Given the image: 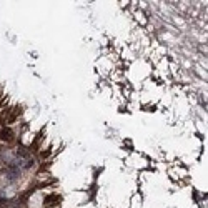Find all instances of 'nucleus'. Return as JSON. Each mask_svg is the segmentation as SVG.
I'll return each mask as SVG.
<instances>
[{"label": "nucleus", "instance_id": "f257e3e1", "mask_svg": "<svg viewBox=\"0 0 208 208\" xmlns=\"http://www.w3.org/2000/svg\"><path fill=\"white\" fill-rule=\"evenodd\" d=\"M45 132H47V128L43 127V128H40V132L37 133V137L33 138V141H32L30 145H28V153H35V151H38V148H40V145H42V140L45 138Z\"/></svg>", "mask_w": 208, "mask_h": 208}, {"label": "nucleus", "instance_id": "f03ea898", "mask_svg": "<svg viewBox=\"0 0 208 208\" xmlns=\"http://www.w3.org/2000/svg\"><path fill=\"white\" fill-rule=\"evenodd\" d=\"M43 207L45 208H53V207H58V203L62 202V197L58 195V193H50V195H47L45 197V200H43Z\"/></svg>", "mask_w": 208, "mask_h": 208}, {"label": "nucleus", "instance_id": "20e7f679", "mask_svg": "<svg viewBox=\"0 0 208 208\" xmlns=\"http://www.w3.org/2000/svg\"><path fill=\"white\" fill-rule=\"evenodd\" d=\"M50 153H52V146L47 148L45 151H40V153H38V158H40V160H45L47 156H50Z\"/></svg>", "mask_w": 208, "mask_h": 208}, {"label": "nucleus", "instance_id": "39448f33", "mask_svg": "<svg viewBox=\"0 0 208 208\" xmlns=\"http://www.w3.org/2000/svg\"><path fill=\"white\" fill-rule=\"evenodd\" d=\"M0 95H2V88H0ZM0 98H2V97H0Z\"/></svg>", "mask_w": 208, "mask_h": 208}, {"label": "nucleus", "instance_id": "7ed1b4c3", "mask_svg": "<svg viewBox=\"0 0 208 208\" xmlns=\"http://www.w3.org/2000/svg\"><path fill=\"white\" fill-rule=\"evenodd\" d=\"M0 140L5 141V143H13V141H15V133H13V130L8 128V127L0 128Z\"/></svg>", "mask_w": 208, "mask_h": 208}]
</instances>
